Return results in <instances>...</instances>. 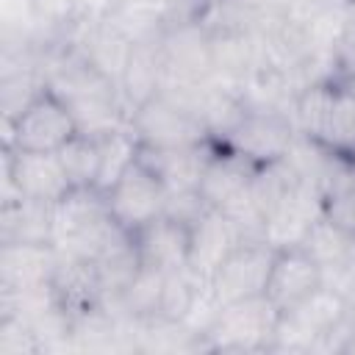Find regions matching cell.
Listing matches in <instances>:
<instances>
[{
	"mask_svg": "<svg viewBox=\"0 0 355 355\" xmlns=\"http://www.w3.org/2000/svg\"><path fill=\"white\" fill-rule=\"evenodd\" d=\"M42 78L44 86L72 111L80 133L100 139L128 125L130 108L119 86L92 67L72 44L42 50Z\"/></svg>",
	"mask_w": 355,
	"mask_h": 355,
	"instance_id": "6da1fadb",
	"label": "cell"
},
{
	"mask_svg": "<svg viewBox=\"0 0 355 355\" xmlns=\"http://www.w3.org/2000/svg\"><path fill=\"white\" fill-rule=\"evenodd\" d=\"M349 336V297L322 283L311 297L280 311L269 352H344Z\"/></svg>",
	"mask_w": 355,
	"mask_h": 355,
	"instance_id": "7a4b0ae2",
	"label": "cell"
},
{
	"mask_svg": "<svg viewBox=\"0 0 355 355\" xmlns=\"http://www.w3.org/2000/svg\"><path fill=\"white\" fill-rule=\"evenodd\" d=\"M55 247L61 255L97 261L116 241L130 236L125 230L100 189H69L58 202H53Z\"/></svg>",
	"mask_w": 355,
	"mask_h": 355,
	"instance_id": "3957f363",
	"label": "cell"
},
{
	"mask_svg": "<svg viewBox=\"0 0 355 355\" xmlns=\"http://www.w3.org/2000/svg\"><path fill=\"white\" fill-rule=\"evenodd\" d=\"M280 311L266 294L222 305L202 336L208 352H269Z\"/></svg>",
	"mask_w": 355,
	"mask_h": 355,
	"instance_id": "277c9868",
	"label": "cell"
},
{
	"mask_svg": "<svg viewBox=\"0 0 355 355\" xmlns=\"http://www.w3.org/2000/svg\"><path fill=\"white\" fill-rule=\"evenodd\" d=\"M128 128L136 133L141 147L150 150H172V147H189L200 141H214L202 122L178 100L158 92L147 103L136 105L130 111Z\"/></svg>",
	"mask_w": 355,
	"mask_h": 355,
	"instance_id": "5b68a950",
	"label": "cell"
},
{
	"mask_svg": "<svg viewBox=\"0 0 355 355\" xmlns=\"http://www.w3.org/2000/svg\"><path fill=\"white\" fill-rule=\"evenodd\" d=\"M78 133L72 111L44 86L14 122H6V147L58 153Z\"/></svg>",
	"mask_w": 355,
	"mask_h": 355,
	"instance_id": "8992f818",
	"label": "cell"
},
{
	"mask_svg": "<svg viewBox=\"0 0 355 355\" xmlns=\"http://www.w3.org/2000/svg\"><path fill=\"white\" fill-rule=\"evenodd\" d=\"M158 55L164 69L161 89L194 86L211 80V28L205 19L183 22L164 31L158 39Z\"/></svg>",
	"mask_w": 355,
	"mask_h": 355,
	"instance_id": "52a82bcc",
	"label": "cell"
},
{
	"mask_svg": "<svg viewBox=\"0 0 355 355\" xmlns=\"http://www.w3.org/2000/svg\"><path fill=\"white\" fill-rule=\"evenodd\" d=\"M297 133L294 116L286 111H244V116L216 144L244 155L255 166H263L286 158Z\"/></svg>",
	"mask_w": 355,
	"mask_h": 355,
	"instance_id": "ba28073f",
	"label": "cell"
},
{
	"mask_svg": "<svg viewBox=\"0 0 355 355\" xmlns=\"http://www.w3.org/2000/svg\"><path fill=\"white\" fill-rule=\"evenodd\" d=\"M72 189L58 153L6 147V200L28 197L39 202H58Z\"/></svg>",
	"mask_w": 355,
	"mask_h": 355,
	"instance_id": "9c48e42d",
	"label": "cell"
},
{
	"mask_svg": "<svg viewBox=\"0 0 355 355\" xmlns=\"http://www.w3.org/2000/svg\"><path fill=\"white\" fill-rule=\"evenodd\" d=\"M166 194L169 191L161 183V178L141 158H136V164L105 191V200L114 219L133 233L164 214Z\"/></svg>",
	"mask_w": 355,
	"mask_h": 355,
	"instance_id": "30bf717a",
	"label": "cell"
},
{
	"mask_svg": "<svg viewBox=\"0 0 355 355\" xmlns=\"http://www.w3.org/2000/svg\"><path fill=\"white\" fill-rule=\"evenodd\" d=\"M275 252L277 250L269 247L266 241H244L241 247H236L230 252V258L208 280L216 302L230 305L239 300L266 294V280L272 272Z\"/></svg>",
	"mask_w": 355,
	"mask_h": 355,
	"instance_id": "8fae6325",
	"label": "cell"
},
{
	"mask_svg": "<svg viewBox=\"0 0 355 355\" xmlns=\"http://www.w3.org/2000/svg\"><path fill=\"white\" fill-rule=\"evenodd\" d=\"M322 189L305 180H297L283 200L269 211L263 225V241L275 250L300 247L316 219H322Z\"/></svg>",
	"mask_w": 355,
	"mask_h": 355,
	"instance_id": "7c38bea8",
	"label": "cell"
},
{
	"mask_svg": "<svg viewBox=\"0 0 355 355\" xmlns=\"http://www.w3.org/2000/svg\"><path fill=\"white\" fill-rule=\"evenodd\" d=\"M211 28V80L230 92H241L247 78L261 67L263 50L252 31L208 25Z\"/></svg>",
	"mask_w": 355,
	"mask_h": 355,
	"instance_id": "4fadbf2b",
	"label": "cell"
},
{
	"mask_svg": "<svg viewBox=\"0 0 355 355\" xmlns=\"http://www.w3.org/2000/svg\"><path fill=\"white\" fill-rule=\"evenodd\" d=\"M322 269V283L341 291L352 294L355 288V236L333 225L330 219H316L305 241L300 244Z\"/></svg>",
	"mask_w": 355,
	"mask_h": 355,
	"instance_id": "5bb4252c",
	"label": "cell"
},
{
	"mask_svg": "<svg viewBox=\"0 0 355 355\" xmlns=\"http://www.w3.org/2000/svg\"><path fill=\"white\" fill-rule=\"evenodd\" d=\"M241 244H244V239H241L236 222L225 211L208 208L197 222L189 225V269L197 277L211 280L214 272Z\"/></svg>",
	"mask_w": 355,
	"mask_h": 355,
	"instance_id": "9a60e30c",
	"label": "cell"
},
{
	"mask_svg": "<svg viewBox=\"0 0 355 355\" xmlns=\"http://www.w3.org/2000/svg\"><path fill=\"white\" fill-rule=\"evenodd\" d=\"M180 105H186L208 130L214 141H219L241 116H244V103L236 92L219 86L216 80H202L194 86H178V89H161Z\"/></svg>",
	"mask_w": 355,
	"mask_h": 355,
	"instance_id": "2e32d148",
	"label": "cell"
},
{
	"mask_svg": "<svg viewBox=\"0 0 355 355\" xmlns=\"http://www.w3.org/2000/svg\"><path fill=\"white\" fill-rule=\"evenodd\" d=\"M322 286V269L302 247L277 250L266 280V297L277 311H288Z\"/></svg>",
	"mask_w": 355,
	"mask_h": 355,
	"instance_id": "e0dca14e",
	"label": "cell"
},
{
	"mask_svg": "<svg viewBox=\"0 0 355 355\" xmlns=\"http://www.w3.org/2000/svg\"><path fill=\"white\" fill-rule=\"evenodd\" d=\"M133 244L144 266L158 272L189 269V225L161 214L144 227L133 230Z\"/></svg>",
	"mask_w": 355,
	"mask_h": 355,
	"instance_id": "ac0fdd59",
	"label": "cell"
},
{
	"mask_svg": "<svg viewBox=\"0 0 355 355\" xmlns=\"http://www.w3.org/2000/svg\"><path fill=\"white\" fill-rule=\"evenodd\" d=\"M61 252L55 244H0V288L50 286Z\"/></svg>",
	"mask_w": 355,
	"mask_h": 355,
	"instance_id": "d6986e66",
	"label": "cell"
},
{
	"mask_svg": "<svg viewBox=\"0 0 355 355\" xmlns=\"http://www.w3.org/2000/svg\"><path fill=\"white\" fill-rule=\"evenodd\" d=\"M255 164L247 161L244 155L227 150V147H216L214 158L208 161L202 180H200V194L211 208L219 211H230L247 191L250 183L255 178Z\"/></svg>",
	"mask_w": 355,
	"mask_h": 355,
	"instance_id": "ffe728a7",
	"label": "cell"
},
{
	"mask_svg": "<svg viewBox=\"0 0 355 355\" xmlns=\"http://www.w3.org/2000/svg\"><path fill=\"white\" fill-rule=\"evenodd\" d=\"M216 141H200L189 147H172V150H150L141 147L139 158L161 178L166 191H180V189H200L202 172L208 161L216 153Z\"/></svg>",
	"mask_w": 355,
	"mask_h": 355,
	"instance_id": "44dd1931",
	"label": "cell"
},
{
	"mask_svg": "<svg viewBox=\"0 0 355 355\" xmlns=\"http://www.w3.org/2000/svg\"><path fill=\"white\" fill-rule=\"evenodd\" d=\"M83 17L75 0H22V25L42 50L67 47Z\"/></svg>",
	"mask_w": 355,
	"mask_h": 355,
	"instance_id": "7402d4cb",
	"label": "cell"
},
{
	"mask_svg": "<svg viewBox=\"0 0 355 355\" xmlns=\"http://www.w3.org/2000/svg\"><path fill=\"white\" fill-rule=\"evenodd\" d=\"M0 244H55L53 202L6 200L0 208Z\"/></svg>",
	"mask_w": 355,
	"mask_h": 355,
	"instance_id": "603a6c76",
	"label": "cell"
},
{
	"mask_svg": "<svg viewBox=\"0 0 355 355\" xmlns=\"http://www.w3.org/2000/svg\"><path fill=\"white\" fill-rule=\"evenodd\" d=\"M50 286H53V294H55L58 305L69 313V319L80 316V313H89V311L103 305V291H100V280H97V272H94L92 261L61 255Z\"/></svg>",
	"mask_w": 355,
	"mask_h": 355,
	"instance_id": "cb8c5ba5",
	"label": "cell"
},
{
	"mask_svg": "<svg viewBox=\"0 0 355 355\" xmlns=\"http://www.w3.org/2000/svg\"><path fill=\"white\" fill-rule=\"evenodd\" d=\"M164 286H166V272H158V269H150L141 263V269L133 275V280L111 302H105V308L122 319H136V322L158 319Z\"/></svg>",
	"mask_w": 355,
	"mask_h": 355,
	"instance_id": "d4e9b609",
	"label": "cell"
},
{
	"mask_svg": "<svg viewBox=\"0 0 355 355\" xmlns=\"http://www.w3.org/2000/svg\"><path fill=\"white\" fill-rule=\"evenodd\" d=\"M164 86V69H161V55H158V42L150 44H133L128 67L122 72L119 80V92L128 103V108L133 111L136 105L147 103L150 97H155Z\"/></svg>",
	"mask_w": 355,
	"mask_h": 355,
	"instance_id": "484cf974",
	"label": "cell"
},
{
	"mask_svg": "<svg viewBox=\"0 0 355 355\" xmlns=\"http://www.w3.org/2000/svg\"><path fill=\"white\" fill-rule=\"evenodd\" d=\"M139 153H141V144L128 125L100 136V172H97L94 189H100L105 194L136 164Z\"/></svg>",
	"mask_w": 355,
	"mask_h": 355,
	"instance_id": "4316f807",
	"label": "cell"
},
{
	"mask_svg": "<svg viewBox=\"0 0 355 355\" xmlns=\"http://www.w3.org/2000/svg\"><path fill=\"white\" fill-rule=\"evenodd\" d=\"M319 141L341 155H355V83L336 80L333 105Z\"/></svg>",
	"mask_w": 355,
	"mask_h": 355,
	"instance_id": "83f0119b",
	"label": "cell"
},
{
	"mask_svg": "<svg viewBox=\"0 0 355 355\" xmlns=\"http://www.w3.org/2000/svg\"><path fill=\"white\" fill-rule=\"evenodd\" d=\"M322 214L355 236V161L344 164L322 189Z\"/></svg>",
	"mask_w": 355,
	"mask_h": 355,
	"instance_id": "f1b7e54d",
	"label": "cell"
},
{
	"mask_svg": "<svg viewBox=\"0 0 355 355\" xmlns=\"http://www.w3.org/2000/svg\"><path fill=\"white\" fill-rule=\"evenodd\" d=\"M58 158L72 189H94L100 172V139L78 133L58 150Z\"/></svg>",
	"mask_w": 355,
	"mask_h": 355,
	"instance_id": "f546056e",
	"label": "cell"
},
{
	"mask_svg": "<svg viewBox=\"0 0 355 355\" xmlns=\"http://www.w3.org/2000/svg\"><path fill=\"white\" fill-rule=\"evenodd\" d=\"M0 352L3 355H28L42 352L39 338L31 324L19 316H0Z\"/></svg>",
	"mask_w": 355,
	"mask_h": 355,
	"instance_id": "4dcf8cb0",
	"label": "cell"
},
{
	"mask_svg": "<svg viewBox=\"0 0 355 355\" xmlns=\"http://www.w3.org/2000/svg\"><path fill=\"white\" fill-rule=\"evenodd\" d=\"M75 6H78L80 14H86V17H100L103 8L108 6V0H75Z\"/></svg>",
	"mask_w": 355,
	"mask_h": 355,
	"instance_id": "1f68e13d",
	"label": "cell"
},
{
	"mask_svg": "<svg viewBox=\"0 0 355 355\" xmlns=\"http://www.w3.org/2000/svg\"><path fill=\"white\" fill-rule=\"evenodd\" d=\"M349 3H352V11H355V0H349Z\"/></svg>",
	"mask_w": 355,
	"mask_h": 355,
	"instance_id": "d6a6232c",
	"label": "cell"
}]
</instances>
